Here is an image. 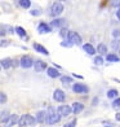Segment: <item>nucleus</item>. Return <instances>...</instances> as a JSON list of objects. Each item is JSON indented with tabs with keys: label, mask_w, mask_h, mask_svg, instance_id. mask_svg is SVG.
Wrapping results in <instances>:
<instances>
[{
	"label": "nucleus",
	"mask_w": 120,
	"mask_h": 127,
	"mask_svg": "<svg viewBox=\"0 0 120 127\" xmlns=\"http://www.w3.org/2000/svg\"><path fill=\"white\" fill-rule=\"evenodd\" d=\"M94 62L97 64V65H102V64H103V60H102L101 57H96V60H94Z\"/></svg>",
	"instance_id": "obj_32"
},
{
	"label": "nucleus",
	"mask_w": 120,
	"mask_h": 127,
	"mask_svg": "<svg viewBox=\"0 0 120 127\" xmlns=\"http://www.w3.org/2000/svg\"><path fill=\"white\" fill-rule=\"evenodd\" d=\"M67 40H68L71 44H76V45H80V44L83 43L81 36H80L78 32H75V31H68V34H67Z\"/></svg>",
	"instance_id": "obj_2"
},
{
	"label": "nucleus",
	"mask_w": 120,
	"mask_h": 127,
	"mask_svg": "<svg viewBox=\"0 0 120 127\" xmlns=\"http://www.w3.org/2000/svg\"><path fill=\"white\" fill-rule=\"evenodd\" d=\"M65 20H54V21H52V24H50V26H61V25H63L65 24Z\"/></svg>",
	"instance_id": "obj_23"
},
{
	"label": "nucleus",
	"mask_w": 120,
	"mask_h": 127,
	"mask_svg": "<svg viewBox=\"0 0 120 127\" xmlns=\"http://www.w3.org/2000/svg\"><path fill=\"white\" fill-rule=\"evenodd\" d=\"M62 10H63V5H62V3H54L52 5V16L58 17L62 13Z\"/></svg>",
	"instance_id": "obj_5"
},
{
	"label": "nucleus",
	"mask_w": 120,
	"mask_h": 127,
	"mask_svg": "<svg viewBox=\"0 0 120 127\" xmlns=\"http://www.w3.org/2000/svg\"><path fill=\"white\" fill-rule=\"evenodd\" d=\"M61 80H62V83H63L65 86H67V84H70V83L72 82V78H68V77H62V78H61Z\"/></svg>",
	"instance_id": "obj_26"
},
{
	"label": "nucleus",
	"mask_w": 120,
	"mask_h": 127,
	"mask_svg": "<svg viewBox=\"0 0 120 127\" xmlns=\"http://www.w3.org/2000/svg\"><path fill=\"white\" fill-rule=\"evenodd\" d=\"M115 117H116V119H118V121H120V113H116Z\"/></svg>",
	"instance_id": "obj_39"
},
{
	"label": "nucleus",
	"mask_w": 120,
	"mask_h": 127,
	"mask_svg": "<svg viewBox=\"0 0 120 127\" xmlns=\"http://www.w3.org/2000/svg\"><path fill=\"white\" fill-rule=\"evenodd\" d=\"M0 69H1V67H0Z\"/></svg>",
	"instance_id": "obj_42"
},
{
	"label": "nucleus",
	"mask_w": 120,
	"mask_h": 127,
	"mask_svg": "<svg viewBox=\"0 0 120 127\" xmlns=\"http://www.w3.org/2000/svg\"><path fill=\"white\" fill-rule=\"evenodd\" d=\"M118 95H119V92L116 91V90H110L107 92V97L108 99H114V97H118Z\"/></svg>",
	"instance_id": "obj_21"
},
{
	"label": "nucleus",
	"mask_w": 120,
	"mask_h": 127,
	"mask_svg": "<svg viewBox=\"0 0 120 127\" xmlns=\"http://www.w3.org/2000/svg\"><path fill=\"white\" fill-rule=\"evenodd\" d=\"M47 73H48V75H49L50 78H58V77H60L58 70H57V69H54V67H48Z\"/></svg>",
	"instance_id": "obj_14"
},
{
	"label": "nucleus",
	"mask_w": 120,
	"mask_h": 127,
	"mask_svg": "<svg viewBox=\"0 0 120 127\" xmlns=\"http://www.w3.org/2000/svg\"><path fill=\"white\" fill-rule=\"evenodd\" d=\"M21 66L23 67V69H28V67H31L32 66V59L30 56H23L21 59Z\"/></svg>",
	"instance_id": "obj_7"
},
{
	"label": "nucleus",
	"mask_w": 120,
	"mask_h": 127,
	"mask_svg": "<svg viewBox=\"0 0 120 127\" xmlns=\"http://www.w3.org/2000/svg\"><path fill=\"white\" fill-rule=\"evenodd\" d=\"M16 32L20 36H22V38H25V36H26V31H25L22 27H17V29H16Z\"/></svg>",
	"instance_id": "obj_25"
},
{
	"label": "nucleus",
	"mask_w": 120,
	"mask_h": 127,
	"mask_svg": "<svg viewBox=\"0 0 120 127\" xmlns=\"http://www.w3.org/2000/svg\"><path fill=\"white\" fill-rule=\"evenodd\" d=\"M7 102V95L4 92H0V104H4Z\"/></svg>",
	"instance_id": "obj_27"
},
{
	"label": "nucleus",
	"mask_w": 120,
	"mask_h": 127,
	"mask_svg": "<svg viewBox=\"0 0 120 127\" xmlns=\"http://www.w3.org/2000/svg\"><path fill=\"white\" fill-rule=\"evenodd\" d=\"M72 75L75 77V78H79V79H83V77H81V75H78V74H72Z\"/></svg>",
	"instance_id": "obj_38"
},
{
	"label": "nucleus",
	"mask_w": 120,
	"mask_h": 127,
	"mask_svg": "<svg viewBox=\"0 0 120 127\" xmlns=\"http://www.w3.org/2000/svg\"><path fill=\"white\" fill-rule=\"evenodd\" d=\"M22 8H30L31 5V1H28V0H21V1L18 3Z\"/></svg>",
	"instance_id": "obj_24"
},
{
	"label": "nucleus",
	"mask_w": 120,
	"mask_h": 127,
	"mask_svg": "<svg viewBox=\"0 0 120 127\" xmlns=\"http://www.w3.org/2000/svg\"><path fill=\"white\" fill-rule=\"evenodd\" d=\"M34 49H35L36 52H39V53H43V55H49L48 49H45L41 44H38V43H34Z\"/></svg>",
	"instance_id": "obj_13"
},
{
	"label": "nucleus",
	"mask_w": 120,
	"mask_h": 127,
	"mask_svg": "<svg viewBox=\"0 0 120 127\" xmlns=\"http://www.w3.org/2000/svg\"><path fill=\"white\" fill-rule=\"evenodd\" d=\"M72 90H74V92H76V94H87V92H89V88L87 87V86H85V84H80V83L74 84Z\"/></svg>",
	"instance_id": "obj_6"
},
{
	"label": "nucleus",
	"mask_w": 120,
	"mask_h": 127,
	"mask_svg": "<svg viewBox=\"0 0 120 127\" xmlns=\"http://www.w3.org/2000/svg\"><path fill=\"white\" fill-rule=\"evenodd\" d=\"M34 67H35V70L36 71H43L45 67H47V64H45L44 61H40V60H38L35 64H34Z\"/></svg>",
	"instance_id": "obj_12"
},
{
	"label": "nucleus",
	"mask_w": 120,
	"mask_h": 127,
	"mask_svg": "<svg viewBox=\"0 0 120 127\" xmlns=\"http://www.w3.org/2000/svg\"><path fill=\"white\" fill-rule=\"evenodd\" d=\"M45 117H47V113H45L44 110H41V112H39V113L36 114V119L39 121V122H43V121L45 119Z\"/></svg>",
	"instance_id": "obj_20"
},
{
	"label": "nucleus",
	"mask_w": 120,
	"mask_h": 127,
	"mask_svg": "<svg viewBox=\"0 0 120 127\" xmlns=\"http://www.w3.org/2000/svg\"><path fill=\"white\" fill-rule=\"evenodd\" d=\"M18 115L17 114H13V115H10V117L8 118V121H7V125H5V127H12L13 125H16V123H18Z\"/></svg>",
	"instance_id": "obj_10"
},
{
	"label": "nucleus",
	"mask_w": 120,
	"mask_h": 127,
	"mask_svg": "<svg viewBox=\"0 0 120 127\" xmlns=\"http://www.w3.org/2000/svg\"><path fill=\"white\" fill-rule=\"evenodd\" d=\"M112 106L114 108H118V106H120V99H116L115 101L112 102Z\"/></svg>",
	"instance_id": "obj_33"
},
{
	"label": "nucleus",
	"mask_w": 120,
	"mask_h": 127,
	"mask_svg": "<svg viewBox=\"0 0 120 127\" xmlns=\"http://www.w3.org/2000/svg\"><path fill=\"white\" fill-rule=\"evenodd\" d=\"M116 16H118V18H119V20H120V9H119V10H118V13H116Z\"/></svg>",
	"instance_id": "obj_41"
},
{
	"label": "nucleus",
	"mask_w": 120,
	"mask_h": 127,
	"mask_svg": "<svg viewBox=\"0 0 120 127\" xmlns=\"http://www.w3.org/2000/svg\"><path fill=\"white\" fill-rule=\"evenodd\" d=\"M0 65H1L4 69H9V67H12V60L10 59H3L1 61H0Z\"/></svg>",
	"instance_id": "obj_16"
},
{
	"label": "nucleus",
	"mask_w": 120,
	"mask_h": 127,
	"mask_svg": "<svg viewBox=\"0 0 120 127\" xmlns=\"http://www.w3.org/2000/svg\"><path fill=\"white\" fill-rule=\"evenodd\" d=\"M60 34H61V36L62 38H67V34H68V30L66 27H63V29H61V31H60Z\"/></svg>",
	"instance_id": "obj_28"
},
{
	"label": "nucleus",
	"mask_w": 120,
	"mask_h": 127,
	"mask_svg": "<svg viewBox=\"0 0 120 127\" xmlns=\"http://www.w3.org/2000/svg\"><path fill=\"white\" fill-rule=\"evenodd\" d=\"M10 117V114L8 110H3V112H0V122H7L8 118Z\"/></svg>",
	"instance_id": "obj_17"
},
{
	"label": "nucleus",
	"mask_w": 120,
	"mask_h": 127,
	"mask_svg": "<svg viewBox=\"0 0 120 127\" xmlns=\"http://www.w3.org/2000/svg\"><path fill=\"white\" fill-rule=\"evenodd\" d=\"M106 60H107L108 62H118V61H120V59H119L116 55H107Z\"/></svg>",
	"instance_id": "obj_19"
},
{
	"label": "nucleus",
	"mask_w": 120,
	"mask_h": 127,
	"mask_svg": "<svg viewBox=\"0 0 120 127\" xmlns=\"http://www.w3.org/2000/svg\"><path fill=\"white\" fill-rule=\"evenodd\" d=\"M72 112V109L68 106V105H62L58 108V110H57V113L60 114V117H67V115H70Z\"/></svg>",
	"instance_id": "obj_4"
},
{
	"label": "nucleus",
	"mask_w": 120,
	"mask_h": 127,
	"mask_svg": "<svg viewBox=\"0 0 120 127\" xmlns=\"http://www.w3.org/2000/svg\"><path fill=\"white\" fill-rule=\"evenodd\" d=\"M47 117H45V119H47V123L48 125H53V123H56V122H58L60 121V114L57 113V110L54 108H49L47 112Z\"/></svg>",
	"instance_id": "obj_1"
},
{
	"label": "nucleus",
	"mask_w": 120,
	"mask_h": 127,
	"mask_svg": "<svg viewBox=\"0 0 120 127\" xmlns=\"http://www.w3.org/2000/svg\"><path fill=\"white\" fill-rule=\"evenodd\" d=\"M61 45H62V47H71L72 44H71L70 42H68V40H63V42L61 43Z\"/></svg>",
	"instance_id": "obj_31"
},
{
	"label": "nucleus",
	"mask_w": 120,
	"mask_h": 127,
	"mask_svg": "<svg viewBox=\"0 0 120 127\" xmlns=\"http://www.w3.org/2000/svg\"><path fill=\"white\" fill-rule=\"evenodd\" d=\"M112 45H114V47H112V48H118V45H119V43H116V42H115V43H114Z\"/></svg>",
	"instance_id": "obj_40"
},
{
	"label": "nucleus",
	"mask_w": 120,
	"mask_h": 127,
	"mask_svg": "<svg viewBox=\"0 0 120 127\" xmlns=\"http://www.w3.org/2000/svg\"><path fill=\"white\" fill-rule=\"evenodd\" d=\"M72 112L75 113V114H79V113H81L83 112V109H84V105L81 102H74L72 104Z\"/></svg>",
	"instance_id": "obj_11"
},
{
	"label": "nucleus",
	"mask_w": 120,
	"mask_h": 127,
	"mask_svg": "<svg viewBox=\"0 0 120 127\" xmlns=\"http://www.w3.org/2000/svg\"><path fill=\"white\" fill-rule=\"evenodd\" d=\"M7 30L12 32V29H9L8 26H4V25L0 26V36H4V35H5V32H7Z\"/></svg>",
	"instance_id": "obj_22"
},
{
	"label": "nucleus",
	"mask_w": 120,
	"mask_h": 127,
	"mask_svg": "<svg viewBox=\"0 0 120 127\" xmlns=\"http://www.w3.org/2000/svg\"><path fill=\"white\" fill-rule=\"evenodd\" d=\"M9 44V40H4V42H0V45H8Z\"/></svg>",
	"instance_id": "obj_37"
},
{
	"label": "nucleus",
	"mask_w": 120,
	"mask_h": 127,
	"mask_svg": "<svg viewBox=\"0 0 120 127\" xmlns=\"http://www.w3.org/2000/svg\"><path fill=\"white\" fill-rule=\"evenodd\" d=\"M112 35H114V36H115V38H118V36L120 35V30H115V31H114V32H112Z\"/></svg>",
	"instance_id": "obj_35"
},
{
	"label": "nucleus",
	"mask_w": 120,
	"mask_h": 127,
	"mask_svg": "<svg viewBox=\"0 0 120 127\" xmlns=\"http://www.w3.org/2000/svg\"><path fill=\"white\" fill-rule=\"evenodd\" d=\"M31 14H32V16H40V14H41V9H35V10H31Z\"/></svg>",
	"instance_id": "obj_30"
},
{
	"label": "nucleus",
	"mask_w": 120,
	"mask_h": 127,
	"mask_svg": "<svg viewBox=\"0 0 120 127\" xmlns=\"http://www.w3.org/2000/svg\"><path fill=\"white\" fill-rule=\"evenodd\" d=\"M83 48H84V51L87 52V53H89V55H94V53H96L94 47H93L92 44H89V43H88V44H84Z\"/></svg>",
	"instance_id": "obj_15"
},
{
	"label": "nucleus",
	"mask_w": 120,
	"mask_h": 127,
	"mask_svg": "<svg viewBox=\"0 0 120 127\" xmlns=\"http://www.w3.org/2000/svg\"><path fill=\"white\" fill-rule=\"evenodd\" d=\"M76 125V119H72L71 122H67L66 125H65V127H74Z\"/></svg>",
	"instance_id": "obj_29"
},
{
	"label": "nucleus",
	"mask_w": 120,
	"mask_h": 127,
	"mask_svg": "<svg viewBox=\"0 0 120 127\" xmlns=\"http://www.w3.org/2000/svg\"><path fill=\"white\" fill-rule=\"evenodd\" d=\"M103 125H105L106 127H112V126H114L112 122H103Z\"/></svg>",
	"instance_id": "obj_36"
},
{
	"label": "nucleus",
	"mask_w": 120,
	"mask_h": 127,
	"mask_svg": "<svg viewBox=\"0 0 120 127\" xmlns=\"http://www.w3.org/2000/svg\"><path fill=\"white\" fill-rule=\"evenodd\" d=\"M97 51H98V53H100V55H105V53H107V47H106V44L101 43V44L98 45V48H97Z\"/></svg>",
	"instance_id": "obj_18"
},
{
	"label": "nucleus",
	"mask_w": 120,
	"mask_h": 127,
	"mask_svg": "<svg viewBox=\"0 0 120 127\" xmlns=\"http://www.w3.org/2000/svg\"><path fill=\"white\" fill-rule=\"evenodd\" d=\"M111 4L114 5V7H119V5H120V1H119V0H118V1H116V0H112Z\"/></svg>",
	"instance_id": "obj_34"
},
{
	"label": "nucleus",
	"mask_w": 120,
	"mask_h": 127,
	"mask_svg": "<svg viewBox=\"0 0 120 127\" xmlns=\"http://www.w3.org/2000/svg\"><path fill=\"white\" fill-rule=\"evenodd\" d=\"M50 26L49 25H47V24H44V22H41L39 26H38V31L40 32V34H47V32H50Z\"/></svg>",
	"instance_id": "obj_9"
},
{
	"label": "nucleus",
	"mask_w": 120,
	"mask_h": 127,
	"mask_svg": "<svg viewBox=\"0 0 120 127\" xmlns=\"http://www.w3.org/2000/svg\"><path fill=\"white\" fill-rule=\"evenodd\" d=\"M53 99L56 101H60V102H63L66 100V96H65V92L61 91V90H56L54 94H53Z\"/></svg>",
	"instance_id": "obj_8"
},
{
	"label": "nucleus",
	"mask_w": 120,
	"mask_h": 127,
	"mask_svg": "<svg viewBox=\"0 0 120 127\" xmlns=\"http://www.w3.org/2000/svg\"><path fill=\"white\" fill-rule=\"evenodd\" d=\"M34 122H35V119H34L32 115L30 114H23L22 117L18 119V125L21 127H26V126H31Z\"/></svg>",
	"instance_id": "obj_3"
}]
</instances>
